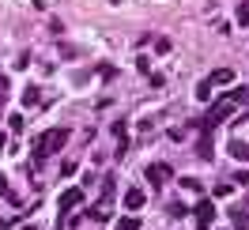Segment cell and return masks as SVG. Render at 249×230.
Segmentation results:
<instances>
[{
  "mask_svg": "<svg viewBox=\"0 0 249 230\" xmlns=\"http://www.w3.org/2000/svg\"><path fill=\"white\" fill-rule=\"evenodd\" d=\"M196 155H200V159H212V155H215V143H212V132H204V136H200V143H196Z\"/></svg>",
  "mask_w": 249,
  "mask_h": 230,
  "instance_id": "ba28073f",
  "label": "cell"
},
{
  "mask_svg": "<svg viewBox=\"0 0 249 230\" xmlns=\"http://www.w3.org/2000/svg\"><path fill=\"white\" fill-rule=\"evenodd\" d=\"M0 196H8V181H4V174H0Z\"/></svg>",
  "mask_w": 249,
  "mask_h": 230,
  "instance_id": "ac0fdd59",
  "label": "cell"
},
{
  "mask_svg": "<svg viewBox=\"0 0 249 230\" xmlns=\"http://www.w3.org/2000/svg\"><path fill=\"white\" fill-rule=\"evenodd\" d=\"M147 181H151V185H166V181H170V166H166V162L147 166Z\"/></svg>",
  "mask_w": 249,
  "mask_h": 230,
  "instance_id": "277c9868",
  "label": "cell"
},
{
  "mask_svg": "<svg viewBox=\"0 0 249 230\" xmlns=\"http://www.w3.org/2000/svg\"><path fill=\"white\" fill-rule=\"evenodd\" d=\"M231 219H234V230H249V223H246V212H242V208H234V212H231Z\"/></svg>",
  "mask_w": 249,
  "mask_h": 230,
  "instance_id": "8fae6325",
  "label": "cell"
},
{
  "mask_svg": "<svg viewBox=\"0 0 249 230\" xmlns=\"http://www.w3.org/2000/svg\"><path fill=\"white\" fill-rule=\"evenodd\" d=\"M23 106H42V94H38V87H27V91H23Z\"/></svg>",
  "mask_w": 249,
  "mask_h": 230,
  "instance_id": "30bf717a",
  "label": "cell"
},
{
  "mask_svg": "<svg viewBox=\"0 0 249 230\" xmlns=\"http://www.w3.org/2000/svg\"><path fill=\"white\" fill-rule=\"evenodd\" d=\"M238 185H249V170H242V174H238Z\"/></svg>",
  "mask_w": 249,
  "mask_h": 230,
  "instance_id": "e0dca14e",
  "label": "cell"
},
{
  "mask_svg": "<svg viewBox=\"0 0 249 230\" xmlns=\"http://www.w3.org/2000/svg\"><path fill=\"white\" fill-rule=\"evenodd\" d=\"M227 151H231V159H249V143H246V140H231Z\"/></svg>",
  "mask_w": 249,
  "mask_h": 230,
  "instance_id": "9c48e42d",
  "label": "cell"
},
{
  "mask_svg": "<svg viewBox=\"0 0 249 230\" xmlns=\"http://www.w3.org/2000/svg\"><path fill=\"white\" fill-rule=\"evenodd\" d=\"M208 83H212V87H227V83H234V72H231V68H215Z\"/></svg>",
  "mask_w": 249,
  "mask_h": 230,
  "instance_id": "52a82bcc",
  "label": "cell"
},
{
  "mask_svg": "<svg viewBox=\"0 0 249 230\" xmlns=\"http://www.w3.org/2000/svg\"><path fill=\"white\" fill-rule=\"evenodd\" d=\"M76 204H83V189H68V193H61V212L76 208Z\"/></svg>",
  "mask_w": 249,
  "mask_h": 230,
  "instance_id": "8992f818",
  "label": "cell"
},
{
  "mask_svg": "<svg viewBox=\"0 0 249 230\" xmlns=\"http://www.w3.org/2000/svg\"><path fill=\"white\" fill-rule=\"evenodd\" d=\"M231 109H234V102H227V98H219L215 106L208 109V117H204V128L212 132V128H215L219 121H227V117H231Z\"/></svg>",
  "mask_w": 249,
  "mask_h": 230,
  "instance_id": "7a4b0ae2",
  "label": "cell"
},
{
  "mask_svg": "<svg viewBox=\"0 0 249 230\" xmlns=\"http://www.w3.org/2000/svg\"><path fill=\"white\" fill-rule=\"evenodd\" d=\"M196 98H200V102H208V98H212V83H208V79L196 87Z\"/></svg>",
  "mask_w": 249,
  "mask_h": 230,
  "instance_id": "5bb4252c",
  "label": "cell"
},
{
  "mask_svg": "<svg viewBox=\"0 0 249 230\" xmlns=\"http://www.w3.org/2000/svg\"><path fill=\"white\" fill-rule=\"evenodd\" d=\"M8 227H12V223H8V219H0V230H8Z\"/></svg>",
  "mask_w": 249,
  "mask_h": 230,
  "instance_id": "d6986e66",
  "label": "cell"
},
{
  "mask_svg": "<svg viewBox=\"0 0 249 230\" xmlns=\"http://www.w3.org/2000/svg\"><path fill=\"white\" fill-rule=\"evenodd\" d=\"M68 143V128H49L46 136L34 143V162H42V159H49V155H57Z\"/></svg>",
  "mask_w": 249,
  "mask_h": 230,
  "instance_id": "6da1fadb",
  "label": "cell"
},
{
  "mask_svg": "<svg viewBox=\"0 0 249 230\" xmlns=\"http://www.w3.org/2000/svg\"><path fill=\"white\" fill-rule=\"evenodd\" d=\"M98 76H102V79H113V76H117V68H113V64H98Z\"/></svg>",
  "mask_w": 249,
  "mask_h": 230,
  "instance_id": "9a60e30c",
  "label": "cell"
},
{
  "mask_svg": "<svg viewBox=\"0 0 249 230\" xmlns=\"http://www.w3.org/2000/svg\"><path fill=\"white\" fill-rule=\"evenodd\" d=\"M117 230H140V219H132V215H124V219H117Z\"/></svg>",
  "mask_w": 249,
  "mask_h": 230,
  "instance_id": "7c38bea8",
  "label": "cell"
},
{
  "mask_svg": "<svg viewBox=\"0 0 249 230\" xmlns=\"http://www.w3.org/2000/svg\"><path fill=\"white\" fill-rule=\"evenodd\" d=\"M0 147H4V132H0Z\"/></svg>",
  "mask_w": 249,
  "mask_h": 230,
  "instance_id": "ffe728a7",
  "label": "cell"
},
{
  "mask_svg": "<svg viewBox=\"0 0 249 230\" xmlns=\"http://www.w3.org/2000/svg\"><path fill=\"white\" fill-rule=\"evenodd\" d=\"M193 215H196V227L208 230L212 223H215V204H212V200H200V204L193 208Z\"/></svg>",
  "mask_w": 249,
  "mask_h": 230,
  "instance_id": "3957f363",
  "label": "cell"
},
{
  "mask_svg": "<svg viewBox=\"0 0 249 230\" xmlns=\"http://www.w3.org/2000/svg\"><path fill=\"white\" fill-rule=\"evenodd\" d=\"M238 27H249V0L238 4Z\"/></svg>",
  "mask_w": 249,
  "mask_h": 230,
  "instance_id": "4fadbf2b",
  "label": "cell"
},
{
  "mask_svg": "<svg viewBox=\"0 0 249 230\" xmlns=\"http://www.w3.org/2000/svg\"><path fill=\"white\" fill-rule=\"evenodd\" d=\"M181 189H189V193H200V181H196V177H181Z\"/></svg>",
  "mask_w": 249,
  "mask_h": 230,
  "instance_id": "2e32d148",
  "label": "cell"
},
{
  "mask_svg": "<svg viewBox=\"0 0 249 230\" xmlns=\"http://www.w3.org/2000/svg\"><path fill=\"white\" fill-rule=\"evenodd\" d=\"M143 204H147V196H143L140 189H128L124 193V212H140Z\"/></svg>",
  "mask_w": 249,
  "mask_h": 230,
  "instance_id": "5b68a950",
  "label": "cell"
}]
</instances>
